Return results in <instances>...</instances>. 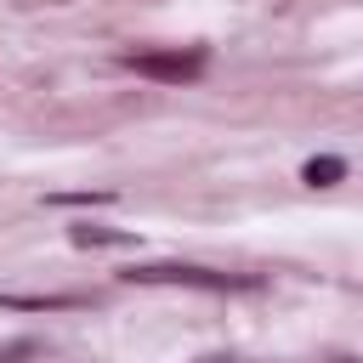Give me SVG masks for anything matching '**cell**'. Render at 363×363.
I'll return each instance as SVG.
<instances>
[{
    "mask_svg": "<svg viewBox=\"0 0 363 363\" xmlns=\"http://www.w3.org/2000/svg\"><path fill=\"white\" fill-rule=\"evenodd\" d=\"M119 284H176V289H210V295H227V289H261L255 272H216V267H187V261H147V267H125Z\"/></svg>",
    "mask_w": 363,
    "mask_h": 363,
    "instance_id": "cell-1",
    "label": "cell"
},
{
    "mask_svg": "<svg viewBox=\"0 0 363 363\" xmlns=\"http://www.w3.org/2000/svg\"><path fill=\"white\" fill-rule=\"evenodd\" d=\"M204 51L199 45H170V51H130L125 57V68L130 74H142V79H159V85H187V79H199L204 74Z\"/></svg>",
    "mask_w": 363,
    "mask_h": 363,
    "instance_id": "cell-2",
    "label": "cell"
},
{
    "mask_svg": "<svg viewBox=\"0 0 363 363\" xmlns=\"http://www.w3.org/2000/svg\"><path fill=\"white\" fill-rule=\"evenodd\" d=\"M68 238H74L79 250H125V244H136V233H119V227H91V221L68 227Z\"/></svg>",
    "mask_w": 363,
    "mask_h": 363,
    "instance_id": "cell-3",
    "label": "cell"
},
{
    "mask_svg": "<svg viewBox=\"0 0 363 363\" xmlns=\"http://www.w3.org/2000/svg\"><path fill=\"white\" fill-rule=\"evenodd\" d=\"M301 182H306V187H335V182H346V159L318 153V159H306V164H301Z\"/></svg>",
    "mask_w": 363,
    "mask_h": 363,
    "instance_id": "cell-4",
    "label": "cell"
},
{
    "mask_svg": "<svg viewBox=\"0 0 363 363\" xmlns=\"http://www.w3.org/2000/svg\"><path fill=\"white\" fill-rule=\"evenodd\" d=\"M0 306H17V312H68V306H85L79 295H0Z\"/></svg>",
    "mask_w": 363,
    "mask_h": 363,
    "instance_id": "cell-5",
    "label": "cell"
},
{
    "mask_svg": "<svg viewBox=\"0 0 363 363\" xmlns=\"http://www.w3.org/2000/svg\"><path fill=\"white\" fill-rule=\"evenodd\" d=\"M51 204H113V193H51Z\"/></svg>",
    "mask_w": 363,
    "mask_h": 363,
    "instance_id": "cell-6",
    "label": "cell"
},
{
    "mask_svg": "<svg viewBox=\"0 0 363 363\" xmlns=\"http://www.w3.org/2000/svg\"><path fill=\"white\" fill-rule=\"evenodd\" d=\"M23 357H34V340H11V346L0 352V363H23Z\"/></svg>",
    "mask_w": 363,
    "mask_h": 363,
    "instance_id": "cell-7",
    "label": "cell"
},
{
    "mask_svg": "<svg viewBox=\"0 0 363 363\" xmlns=\"http://www.w3.org/2000/svg\"><path fill=\"white\" fill-rule=\"evenodd\" d=\"M204 363H227V357H204Z\"/></svg>",
    "mask_w": 363,
    "mask_h": 363,
    "instance_id": "cell-8",
    "label": "cell"
}]
</instances>
